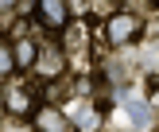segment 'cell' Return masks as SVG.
Masks as SVG:
<instances>
[{
    "label": "cell",
    "mask_w": 159,
    "mask_h": 132,
    "mask_svg": "<svg viewBox=\"0 0 159 132\" xmlns=\"http://www.w3.org/2000/svg\"><path fill=\"white\" fill-rule=\"evenodd\" d=\"M16 74V54H12V43H4L0 39V78Z\"/></svg>",
    "instance_id": "obj_6"
},
{
    "label": "cell",
    "mask_w": 159,
    "mask_h": 132,
    "mask_svg": "<svg viewBox=\"0 0 159 132\" xmlns=\"http://www.w3.org/2000/svg\"><path fill=\"white\" fill-rule=\"evenodd\" d=\"M152 4H159V0H152Z\"/></svg>",
    "instance_id": "obj_10"
},
{
    "label": "cell",
    "mask_w": 159,
    "mask_h": 132,
    "mask_svg": "<svg viewBox=\"0 0 159 132\" xmlns=\"http://www.w3.org/2000/svg\"><path fill=\"white\" fill-rule=\"evenodd\" d=\"M66 128H70V124H66V116H62L54 105H43V109H39L35 132H66Z\"/></svg>",
    "instance_id": "obj_4"
},
{
    "label": "cell",
    "mask_w": 159,
    "mask_h": 132,
    "mask_svg": "<svg viewBox=\"0 0 159 132\" xmlns=\"http://www.w3.org/2000/svg\"><path fill=\"white\" fill-rule=\"evenodd\" d=\"M12 54H16V70H35V62H39V47L27 35H20L12 43Z\"/></svg>",
    "instance_id": "obj_3"
},
{
    "label": "cell",
    "mask_w": 159,
    "mask_h": 132,
    "mask_svg": "<svg viewBox=\"0 0 159 132\" xmlns=\"http://www.w3.org/2000/svg\"><path fill=\"white\" fill-rule=\"evenodd\" d=\"M62 70V58L54 51H47V54H39V62H35V74L39 78H51V74H58Z\"/></svg>",
    "instance_id": "obj_5"
},
{
    "label": "cell",
    "mask_w": 159,
    "mask_h": 132,
    "mask_svg": "<svg viewBox=\"0 0 159 132\" xmlns=\"http://www.w3.org/2000/svg\"><path fill=\"white\" fill-rule=\"evenodd\" d=\"M39 16L47 20L51 31H62L66 20H70V4H66V0H39Z\"/></svg>",
    "instance_id": "obj_2"
},
{
    "label": "cell",
    "mask_w": 159,
    "mask_h": 132,
    "mask_svg": "<svg viewBox=\"0 0 159 132\" xmlns=\"http://www.w3.org/2000/svg\"><path fill=\"white\" fill-rule=\"evenodd\" d=\"M43 101H47V105H54V101H66V85H62V82H47Z\"/></svg>",
    "instance_id": "obj_8"
},
{
    "label": "cell",
    "mask_w": 159,
    "mask_h": 132,
    "mask_svg": "<svg viewBox=\"0 0 159 132\" xmlns=\"http://www.w3.org/2000/svg\"><path fill=\"white\" fill-rule=\"evenodd\" d=\"M124 105H128V116H132V124H136V128H140V124H148V116H152V113H148V105H144V101L128 97Z\"/></svg>",
    "instance_id": "obj_7"
},
{
    "label": "cell",
    "mask_w": 159,
    "mask_h": 132,
    "mask_svg": "<svg viewBox=\"0 0 159 132\" xmlns=\"http://www.w3.org/2000/svg\"><path fill=\"white\" fill-rule=\"evenodd\" d=\"M16 8V0H0V12H12Z\"/></svg>",
    "instance_id": "obj_9"
},
{
    "label": "cell",
    "mask_w": 159,
    "mask_h": 132,
    "mask_svg": "<svg viewBox=\"0 0 159 132\" xmlns=\"http://www.w3.org/2000/svg\"><path fill=\"white\" fill-rule=\"evenodd\" d=\"M136 39H140V16L136 12L109 16V23H105V43L109 47H124V43H136Z\"/></svg>",
    "instance_id": "obj_1"
}]
</instances>
